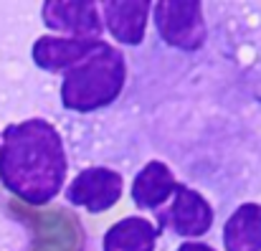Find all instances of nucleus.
I'll return each mask as SVG.
<instances>
[{
    "instance_id": "nucleus-4",
    "label": "nucleus",
    "mask_w": 261,
    "mask_h": 251,
    "mask_svg": "<svg viewBox=\"0 0 261 251\" xmlns=\"http://www.w3.org/2000/svg\"><path fill=\"white\" fill-rule=\"evenodd\" d=\"M10 208H13V213H18L20 218H25L33 226L36 246L56 251H76V246L82 244L79 221L71 213H66V211H31L20 203H10Z\"/></svg>"
},
{
    "instance_id": "nucleus-9",
    "label": "nucleus",
    "mask_w": 261,
    "mask_h": 251,
    "mask_svg": "<svg viewBox=\"0 0 261 251\" xmlns=\"http://www.w3.org/2000/svg\"><path fill=\"white\" fill-rule=\"evenodd\" d=\"M147 0H109L104 3V18L109 33L127 46H137L145 38L147 15H150Z\"/></svg>"
},
{
    "instance_id": "nucleus-14",
    "label": "nucleus",
    "mask_w": 261,
    "mask_h": 251,
    "mask_svg": "<svg viewBox=\"0 0 261 251\" xmlns=\"http://www.w3.org/2000/svg\"><path fill=\"white\" fill-rule=\"evenodd\" d=\"M33 251H56V249H43V246H33Z\"/></svg>"
},
{
    "instance_id": "nucleus-3",
    "label": "nucleus",
    "mask_w": 261,
    "mask_h": 251,
    "mask_svg": "<svg viewBox=\"0 0 261 251\" xmlns=\"http://www.w3.org/2000/svg\"><path fill=\"white\" fill-rule=\"evenodd\" d=\"M155 23L163 41L182 51H198L208 36L200 3H193V0L155 3Z\"/></svg>"
},
{
    "instance_id": "nucleus-8",
    "label": "nucleus",
    "mask_w": 261,
    "mask_h": 251,
    "mask_svg": "<svg viewBox=\"0 0 261 251\" xmlns=\"http://www.w3.org/2000/svg\"><path fill=\"white\" fill-rule=\"evenodd\" d=\"M101 41L96 38H54V36H41L33 43V61L36 66H41L43 71H61V69H71L79 61H84L91 51H96Z\"/></svg>"
},
{
    "instance_id": "nucleus-12",
    "label": "nucleus",
    "mask_w": 261,
    "mask_h": 251,
    "mask_svg": "<svg viewBox=\"0 0 261 251\" xmlns=\"http://www.w3.org/2000/svg\"><path fill=\"white\" fill-rule=\"evenodd\" d=\"M158 229L140 216L117 221L104 234V251H155Z\"/></svg>"
},
{
    "instance_id": "nucleus-5",
    "label": "nucleus",
    "mask_w": 261,
    "mask_h": 251,
    "mask_svg": "<svg viewBox=\"0 0 261 251\" xmlns=\"http://www.w3.org/2000/svg\"><path fill=\"white\" fill-rule=\"evenodd\" d=\"M66 198L91 213H101L122 198V175L109 167H87L74 178Z\"/></svg>"
},
{
    "instance_id": "nucleus-6",
    "label": "nucleus",
    "mask_w": 261,
    "mask_h": 251,
    "mask_svg": "<svg viewBox=\"0 0 261 251\" xmlns=\"http://www.w3.org/2000/svg\"><path fill=\"white\" fill-rule=\"evenodd\" d=\"M43 20L48 28L69 31L71 36L84 38V41L96 38L101 31L94 3H84V0H74V3L48 0V3H43Z\"/></svg>"
},
{
    "instance_id": "nucleus-10",
    "label": "nucleus",
    "mask_w": 261,
    "mask_h": 251,
    "mask_svg": "<svg viewBox=\"0 0 261 251\" xmlns=\"http://www.w3.org/2000/svg\"><path fill=\"white\" fill-rule=\"evenodd\" d=\"M175 185L177 183H175L173 172L168 170V165L152 160V163H147L137 172V178L132 183V200L140 208L155 211L175 193Z\"/></svg>"
},
{
    "instance_id": "nucleus-2",
    "label": "nucleus",
    "mask_w": 261,
    "mask_h": 251,
    "mask_svg": "<svg viewBox=\"0 0 261 251\" xmlns=\"http://www.w3.org/2000/svg\"><path fill=\"white\" fill-rule=\"evenodd\" d=\"M124 77L127 69L122 54L101 41L96 51H91L84 61L66 69L61 102L66 109L74 112H94L109 107L122 94Z\"/></svg>"
},
{
    "instance_id": "nucleus-1",
    "label": "nucleus",
    "mask_w": 261,
    "mask_h": 251,
    "mask_svg": "<svg viewBox=\"0 0 261 251\" xmlns=\"http://www.w3.org/2000/svg\"><path fill=\"white\" fill-rule=\"evenodd\" d=\"M66 178V153L59 130L46 119L5 127L0 147V180L28 206L54 200Z\"/></svg>"
},
{
    "instance_id": "nucleus-13",
    "label": "nucleus",
    "mask_w": 261,
    "mask_h": 251,
    "mask_svg": "<svg viewBox=\"0 0 261 251\" xmlns=\"http://www.w3.org/2000/svg\"><path fill=\"white\" fill-rule=\"evenodd\" d=\"M177 251H216V249H211V246H205V244H195V241H185L182 246Z\"/></svg>"
},
{
    "instance_id": "nucleus-7",
    "label": "nucleus",
    "mask_w": 261,
    "mask_h": 251,
    "mask_svg": "<svg viewBox=\"0 0 261 251\" xmlns=\"http://www.w3.org/2000/svg\"><path fill=\"white\" fill-rule=\"evenodd\" d=\"M173 195H175L173 208H170V213L165 218L170 223V229L175 234L190 236V239L203 236L211 229V223H213V211H211L208 200L200 193H195V190H190L185 185H175Z\"/></svg>"
},
{
    "instance_id": "nucleus-11",
    "label": "nucleus",
    "mask_w": 261,
    "mask_h": 251,
    "mask_svg": "<svg viewBox=\"0 0 261 251\" xmlns=\"http://www.w3.org/2000/svg\"><path fill=\"white\" fill-rule=\"evenodd\" d=\"M226 251H261V206H239L223 229Z\"/></svg>"
}]
</instances>
